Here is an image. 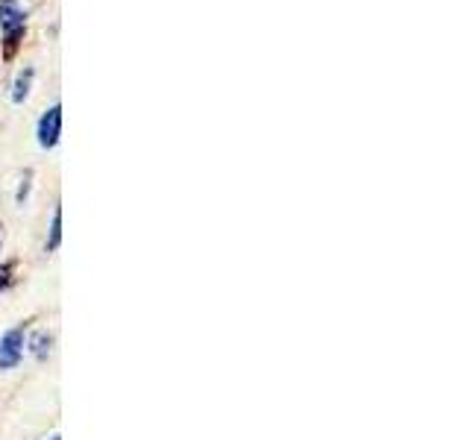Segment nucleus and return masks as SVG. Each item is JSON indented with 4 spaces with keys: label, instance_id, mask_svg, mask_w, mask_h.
Returning <instances> with one entry per match:
<instances>
[{
    "label": "nucleus",
    "instance_id": "1",
    "mask_svg": "<svg viewBox=\"0 0 469 440\" xmlns=\"http://www.w3.org/2000/svg\"><path fill=\"white\" fill-rule=\"evenodd\" d=\"M0 32H4L6 57H13L27 32V15L18 0H0Z\"/></svg>",
    "mask_w": 469,
    "mask_h": 440
},
{
    "label": "nucleus",
    "instance_id": "2",
    "mask_svg": "<svg viewBox=\"0 0 469 440\" xmlns=\"http://www.w3.org/2000/svg\"><path fill=\"white\" fill-rule=\"evenodd\" d=\"M36 136H39V145L44 150H53L56 145H59V136H62V106L59 103H53L48 112L39 118Z\"/></svg>",
    "mask_w": 469,
    "mask_h": 440
},
{
    "label": "nucleus",
    "instance_id": "3",
    "mask_svg": "<svg viewBox=\"0 0 469 440\" xmlns=\"http://www.w3.org/2000/svg\"><path fill=\"white\" fill-rule=\"evenodd\" d=\"M24 358V329H9L0 338V370H15Z\"/></svg>",
    "mask_w": 469,
    "mask_h": 440
},
{
    "label": "nucleus",
    "instance_id": "4",
    "mask_svg": "<svg viewBox=\"0 0 469 440\" xmlns=\"http://www.w3.org/2000/svg\"><path fill=\"white\" fill-rule=\"evenodd\" d=\"M32 76L36 71L32 68H24L18 76H15V88H13V103H24L27 94H30V85H32Z\"/></svg>",
    "mask_w": 469,
    "mask_h": 440
},
{
    "label": "nucleus",
    "instance_id": "5",
    "mask_svg": "<svg viewBox=\"0 0 469 440\" xmlns=\"http://www.w3.org/2000/svg\"><path fill=\"white\" fill-rule=\"evenodd\" d=\"M50 335L48 332H36V335H32L30 338V352H32V356H36L39 361H44V358H48L50 356Z\"/></svg>",
    "mask_w": 469,
    "mask_h": 440
},
{
    "label": "nucleus",
    "instance_id": "6",
    "mask_svg": "<svg viewBox=\"0 0 469 440\" xmlns=\"http://www.w3.org/2000/svg\"><path fill=\"white\" fill-rule=\"evenodd\" d=\"M62 244V208L56 206L53 208V217H50V238H48V250H56Z\"/></svg>",
    "mask_w": 469,
    "mask_h": 440
},
{
    "label": "nucleus",
    "instance_id": "7",
    "mask_svg": "<svg viewBox=\"0 0 469 440\" xmlns=\"http://www.w3.org/2000/svg\"><path fill=\"white\" fill-rule=\"evenodd\" d=\"M15 285V261L0 264V291H9Z\"/></svg>",
    "mask_w": 469,
    "mask_h": 440
},
{
    "label": "nucleus",
    "instance_id": "8",
    "mask_svg": "<svg viewBox=\"0 0 469 440\" xmlns=\"http://www.w3.org/2000/svg\"><path fill=\"white\" fill-rule=\"evenodd\" d=\"M30 180H32V171H27V173H24V180H21L24 185H21V189H18V203H24V197H27V191H30Z\"/></svg>",
    "mask_w": 469,
    "mask_h": 440
},
{
    "label": "nucleus",
    "instance_id": "9",
    "mask_svg": "<svg viewBox=\"0 0 469 440\" xmlns=\"http://www.w3.org/2000/svg\"><path fill=\"white\" fill-rule=\"evenodd\" d=\"M0 244H4V226H0Z\"/></svg>",
    "mask_w": 469,
    "mask_h": 440
},
{
    "label": "nucleus",
    "instance_id": "10",
    "mask_svg": "<svg viewBox=\"0 0 469 440\" xmlns=\"http://www.w3.org/2000/svg\"><path fill=\"white\" fill-rule=\"evenodd\" d=\"M50 440H62V437H50Z\"/></svg>",
    "mask_w": 469,
    "mask_h": 440
}]
</instances>
